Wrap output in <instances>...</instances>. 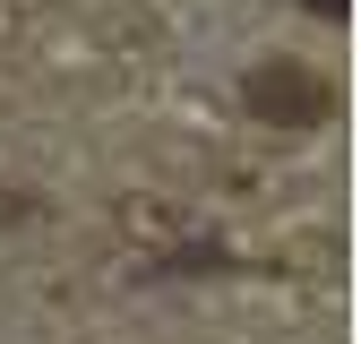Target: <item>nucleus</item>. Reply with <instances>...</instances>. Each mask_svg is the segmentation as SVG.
<instances>
[{
    "label": "nucleus",
    "mask_w": 361,
    "mask_h": 344,
    "mask_svg": "<svg viewBox=\"0 0 361 344\" xmlns=\"http://www.w3.org/2000/svg\"><path fill=\"white\" fill-rule=\"evenodd\" d=\"M310 18H353V0H301Z\"/></svg>",
    "instance_id": "obj_2"
},
{
    "label": "nucleus",
    "mask_w": 361,
    "mask_h": 344,
    "mask_svg": "<svg viewBox=\"0 0 361 344\" xmlns=\"http://www.w3.org/2000/svg\"><path fill=\"white\" fill-rule=\"evenodd\" d=\"M241 112L250 121H267V129H327L336 121V86L310 69V61H258L250 78H241Z\"/></svg>",
    "instance_id": "obj_1"
}]
</instances>
